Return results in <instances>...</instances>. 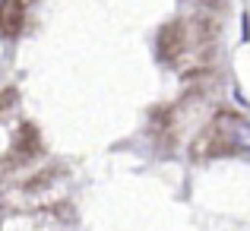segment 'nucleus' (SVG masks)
<instances>
[{
	"label": "nucleus",
	"mask_w": 250,
	"mask_h": 231,
	"mask_svg": "<svg viewBox=\"0 0 250 231\" xmlns=\"http://www.w3.org/2000/svg\"><path fill=\"white\" fill-rule=\"evenodd\" d=\"M219 130L222 136H225V143L231 149H244V152H250V121H244V117H219Z\"/></svg>",
	"instance_id": "obj_1"
},
{
	"label": "nucleus",
	"mask_w": 250,
	"mask_h": 231,
	"mask_svg": "<svg viewBox=\"0 0 250 231\" xmlns=\"http://www.w3.org/2000/svg\"><path fill=\"white\" fill-rule=\"evenodd\" d=\"M0 6H3V0H0Z\"/></svg>",
	"instance_id": "obj_2"
},
{
	"label": "nucleus",
	"mask_w": 250,
	"mask_h": 231,
	"mask_svg": "<svg viewBox=\"0 0 250 231\" xmlns=\"http://www.w3.org/2000/svg\"><path fill=\"white\" fill-rule=\"evenodd\" d=\"M209 3H215V0H209Z\"/></svg>",
	"instance_id": "obj_3"
}]
</instances>
